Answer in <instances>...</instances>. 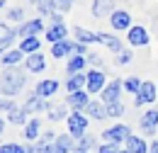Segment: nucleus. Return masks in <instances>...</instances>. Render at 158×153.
Returning <instances> with one entry per match:
<instances>
[{
  "instance_id": "1",
  "label": "nucleus",
  "mask_w": 158,
  "mask_h": 153,
  "mask_svg": "<svg viewBox=\"0 0 158 153\" xmlns=\"http://www.w3.org/2000/svg\"><path fill=\"white\" fill-rule=\"evenodd\" d=\"M24 83H27V76L22 73L20 68H5V73L0 78V93L2 95H17L22 88H24Z\"/></svg>"
},
{
  "instance_id": "2",
  "label": "nucleus",
  "mask_w": 158,
  "mask_h": 153,
  "mask_svg": "<svg viewBox=\"0 0 158 153\" xmlns=\"http://www.w3.org/2000/svg\"><path fill=\"white\" fill-rule=\"evenodd\" d=\"M158 97V85L156 83H151V80H143L141 83V90H139V95H136V107H141V105H151L153 100Z\"/></svg>"
},
{
  "instance_id": "3",
  "label": "nucleus",
  "mask_w": 158,
  "mask_h": 153,
  "mask_svg": "<svg viewBox=\"0 0 158 153\" xmlns=\"http://www.w3.org/2000/svg\"><path fill=\"white\" fill-rule=\"evenodd\" d=\"M85 129H88V119L83 117V112H73V114H68V134L71 136H83L85 134Z\"/></svg>"
},
{
  "instance_id": "4",
  "label": "nucleus",
  "mask_w": 158,
  "mask_h": 153,
  "mask_svg": "<svg viewBox=\"0 0 158 153\" xmlns=\"http://www.w3.org/2000/svg\"><path fill=\"white\" fill-rule=\"evenodd\" d=\"M105 141H110V143H122V141H127L131 131H129V126H124V124H117V126H112V129H107L105 131Z\"/></svg>"
},
{
  "instance_id": "5",
  "label": "nucleus",
  "mask_w": 158,
  "mask_h": 153,
  "mask_svg": "<svg viewBox=\"0 0 158 153\" xmlns=\"http://www.w3.org/2000/svg\"><path fill=\"white\" fill-rule=\"evenodd\" d=\"M88 76V83H85V90L88 93H102L105 90V73L102 71H90V73H85Z\"/></svg>"
},
{
  "instance_id": "6",
  "label": "nucleus",
  "mask_w": 158,
  "mask_h": 153,
  "mask_svg": "<svg viewBox=\"0 0 158 153\" xmlns=\"http://www.w3.org/2000/svg\"><path fill=\"white\" fill-rule=\"evenodd\" d=\"M139 124H141V129H143L146 136H153L156 134V126H158V110H148L146 114H141Z\"/></svg>"
},
{
  "instance_id": "7",
  "label": "nucleus",
  "mask_w": 158,
  "mask_h": 153,
  "mask_svg": "<svg viewBox=\"0 0 158 153\" xmlns=\"http://www.w3.org/2000/svg\"><path fill=\"white\" fill-rule=\"evenodd\" d=\"M110 22H112V27L114 29H131V15L127 12V10H114L112 15H110Z\"/></svg>"
},
{
  "instance_id": "8",
  "label": "nucleus",
  "mask_w": 158,
  "mask_h": 153,
  "mask_svg": "<svg viewBox=\"0 0 158 153\" xmlns=\"http://www.w3.org/2000/svg\"><path fill=\"white\" fill-rule=\"evenodd\" d=\"M119 95H122V83H119V80H112V83L105 85V90H102V102H105V105L119 102Z\"/></svg>"
},
{
  "instance_id": "9",
  "label": "nucleus",
  "mask_w": 158,
  "mask_h": 153,
  "mask_svg": "<svg viewBox=\"0 0 158 153\" xmlns=\"http://www.w3.org/2000/svg\"><path fill=\"white\" fill-rule=\"evenodd\" d=\"M41 29H44V19H29V22H24L20 27V37L22 39H27V37H37Z\"/></svg>"
},
{
  "instance_id": "10",
  "label": "nucleus",
  "mask_w": 158,
  "mask_h": 153,
  "mask_svg": "<svg viewBox=\"0 0 158 153\" xmlns=\"http://www.w3.org/2000/svg\"><path fill=\"white\" fill-rule=\"evenodd\" d=\"M127 39H129L131 46H146V44H148V32H146L143 27H131Z\"/></svg>"
},
{
  "instance_id": "11",
  "label": "nucleus",
  "mask_w": 158,
  "mask_h": 153,
  "mask_svg": "<svg viewBox=\"0 0 158 153\" xmlns=\"http://www.w3.org/2000/svg\"><path fill=\"white\" fill-rule=\"evenodd\" d=\"M24 66H27V71H29V73H41V71L46 68V61H44V56L37 51V54H29V56H27Z\"/></svg>"
},
{
  "instance_id": "12",
  "label": "nucleus",
  "mask_w": 158,
  "mask_h": 153,
  "mask_svg": "<svg viewBox=\"0 0 158 153\" xmlns=\"http://www.w3.org/2000/svg\"><path fill=\"white\" fill-rule=\"evenodd\" d=\"M68 105H71L76 112H83V110L90 105V100L85 95V90H78V93H71V95H68Z\"/></svg>"
},
{
  "instance_id": "13",
  "label": "nucleus",
  "mask_w": 158,
  "mask_h": 153,
  "mask_svg": "<svg viewBox=\"0 0 158 153\" xmlns=\"http://www.w3.org/2000/svg\"><path fill=\"white\" fill-rule=\"evenodd\" d=\"M73 41H68V39H63V41H56L54 46H51V56L56 58H63V56H73Z\"/></svg>"
},
{
  "instance_id": "14",
  "label": "nucleus",
  "mask_w": 158,
  "mask_h": 153,
  "mask_svg": "<svg viewBox=\"0 0 158 153\" xmlns=\"http://www.w3.org/2000/svg\"><path fill=\"white\" fill-rule=\"evenodd\" d=\"M59 90V80H41V83H37V88H34V93L41 97V100H46L49 95H54Z\"/></svg>"
},
{
  "instance_id": "15",
  "label": "nucleus",
  "mask_w": 158,
  "mask_h": 153,
  "mask_svg": "<svg viewBox=\"0 0 158 153\" xmlns=\"http://www.w3.org/2000/svg\"><path fill=\"white\" fill-rule=\"evenodd\" d=\"M68 34V29H66V24L61 22V24H51V27H46V39L51 41V44H56V41H63Z\"/></svg>"
},
{
  "instance_id": "16",
  "label": "nucleus",
  "mask_w": 158,
  "mask_h": 153,
  "mask_svg": "<svg viewBox=\"0 0 158 153\" xmlns=\"http://www.w3.org/2000/svg\"><path fill=\"white\" fill-rule=\"evenodd\" d=\"M124 151L129 153H148V146H146V141L141 139V136H129L127 141H124Z\"/></svg>"
},
{
  "instance_id": "17",
  "label": "nucleus",
  "mask_w": 158,
  "mask_h": 153,
  "mask_svg": "<svg viewBox=\"0 0 158 153\" xmlns=\"http://www.w3.org/2000/svg\"><path fill=\"white\" fill-rule=\"evenodd\" d=\"M114 12V2L112 0H95L93 2V15L95 17H105V15H112Z\"/></svg>"
},
{
  "instance_id": "18",
  "label": "nucleus",
  "mask_w": 158,
  "mask_h": 153,
  "mask_svg": "<svg viewBox=\"0 0 158 153\" xmlns=\"http://www.w3.org/2000/svg\"><path fill=\"white\" fill-rule=\"evenodd\" d=\"M98 41L100 44H105L110 51H114V54H119V51H124L122 49V41H119L117 37H112V34H107V32H100L98 34Z\"/></svg>"
},
{
  "instance_id": "19",
  "label": "nucleus",
  "mask_w": 158,
  "mask_h": 153,
  "mask_svg": "<svg viewBox=\"0 0 158 153\" xmlns=\"http://www.w3.org/2000/svg\"><path fill=\"white\" fill-rule=\"evenodd\" d=\"M85 83H88V76H83V73H73V76L66 80V90H68V93H78V90H83Z\"/></svg>"
},
{
  "instance_id": "20",
  "label": "nucleus",
  "mask_w": 158,
  "mask_h": 153,
  "mask_svg": "<svg viewBox=\"0 0 158 153\" xmlns=\"http://www.w3.org/2000/svg\"><path fill=\"white\" fill-rule=\"evenodd\" d=\"M44 107H49V105H44V100H41L37 93L29 95V97H27V102H24V112H27V114H32V112H41Z\"/></svg>"
},
{
  "instance_id": "21",
  "label": "nucleus",
  "mask_w": 158,
  "mask_h": 153,
  "mask_svg": "<svg viewBox=\"0 0 158 153\" xmlns=\"http://www.w3.org/2000/svg\"><path fill=\"white\" fill-rule=\"evenodd\" d=\"M85 63H88L85 56H71L68 63H66V71H68L71 76H73V73H83V71H85Z\"/></svg>"
},
{
  "instance_id": "22",
  "label": "nucleus",
  "mask_w": 158,
  "mask_h": 153,
  "mask_svg": "<svg viewBox=\"0 0 158 153\" xmlns=\"http://www.w3.org/2000/svg\"><path fill=\"white\" fill-rule=\"evenodd\" d=\"M85 112L93 117V119H105V117H107V105H102V102H90V105L85 107Z\"/></svg>"
},
{
  "instance_id": "23",
  "label": "nucleus",
  "mask_w": 158,
  "mask_h": 153,
  "mask_svg": "<svg viewBox=\"0 0 158 153\" xmlns=\"http://www.w3.org/2000/svg\"><path fill=\"white\" fill-rule=\"evenodd\" d=\"M39 37H27V39H22V44H20V51L22 54H37L39 51Z\"/></svg>"
},
{
  "instance_id": "24",
  "label": "nucleus",
  "mask_w": 158,
  "mask_h": 153,
  "mask_svg": "<svg viewBox=\"0 0 158 153\" xmlns=\"http://www.w3.org/2000/svg\"><path fill=\"white\" fill-rule=\"evenodd\" d=\"M20 61H22V51L20 49H12V51H5V54H2V66H5V68L17 66Z\"/></svg>"
},
{
  "instance_id": "25",
  "label": "nucleus",
  "mask_w": 158,
  "mask_h": 153,
  "mask_svg": "<svg viewBox=\"0 0 158 153\" xmlns=\"http://www.w3.org/2000/svg\"><path fill=\"white\" fill-rule=\"evenodd\" d=\"M73 34H76V39H78L80 44H93V41H98V34H93V32H88V29H83V27H76L73 29Z\"/></svg>"
},
{
  "instance_id": "26",
  "label": "nucleus",
  "mask_w": 158,
  "mask_h": 153,
  "mask_svg": "<svg viewBox=\"0 0 158 153\" xmlns=\"http://www.w3.org/2000/svg\"><path fill=\"white\" fill-rule=\"evenodd\" d=\"M39 131H41L39 119H29V122H27V126H24V136H27L29 141H34V139L39 136Z\"/></svg>"
},
{
  "instance_id": "27",
  "label": "nucleus",
  "mask_w": 158,
  "mask_h": 153,
  "mask_svg": "<svg viewBox=\"0 0 158 153\" xmlns=\"http://www.w3.org/2000/svg\"><path fill=\"white\" fill-rule=\"evenodd\" d=\"M10 114H7V119L12 122V124H24V117H27V112H24V107H12V110H7Z\"/></svg>"
},
{
  "instance_id": "28",
  "label": "nucleus",
  "mask_w": 158,
  "mask_h": 153,
  "mask_svg": "<svg viewBox=\"0 0 158 153\" xmlns=\"http://www.w3.org/2000/svg\"><path fill=\"white\" fill-rule=\"evenodd\" d=\"M46 112H49V119L59 122V119H63V114H66V107H63V105H49Z\"/></svg>"
},
{
  "instance_id": "29",
  "label": "nucleus",
  "mask_w": 158,
  "mask_h": 153,
  "mask_svg": "<svg viewBox=\"0 0 158 153\" xmlns=\"http://www.w3.org/2000/svg\"><path fill=\"white\" fill-rule=\"evenodd\" d=\"M90 146H93V136H90V134L78 136V141H76V151H83V153H85Z\"/></svg>"
},
{
  "instance_id": "30",
  "label": "nucleus",
  "mask_w": 158,
  "mask_h": 153,
  "mask_svg": "<svg viewBox=\"0 0 158 153\" xmlns=\"http://www.w3.org/2000/svg\"><path fill=\"white\" fill-rule=\"evenodd\" d=\"M56 146H61L66 153L73 151V141H71V134H63V136H56Z\"/></svg>"
},
{
  "instance_id": "31",
  "label": "nucleus",
  "mask_w": 158,
  "mask_h": 153,
  "mask_svg": "<svg viewBox=\"0 0 158 153\" xmlns=\"http://www.w3.org/2000/svg\"><path fill=\"white\" fill-rule=\"evenodd\" d=\"M124 114V105L122 102H110L107 105V117H122Z\"/></svg>"
},
{
  "instance_id": "32",
  "label": "nucleus",
  "mask_w": 158,
  "mask_h": 153,
  "mask_svg": "<svg viewBox=\"0 0 158 153\" xmlns=\"http://www.w3.org/2000/svg\"><path fill=\"white\" fill-rule=\"evenodd\" d=\"M12 37H15V32H12L10 27H5V24H0V44H5V46H7V44L12 41Z\"/></svg>"
},
{
  "instance_id": "33",
  "label": "nucleus",
  "mask_w": 158,
  "mask_h": 153,
  "mask_svg": "<svg viewBox=\"0 0 158 153\" xmlns=\"http://www.w3.org/2000/svg\"><path fill=\"white\" fill-rule=\"evenodd\" d=\"M37 7H39V12H41V15H49V17H51V15L56 12V10H54V2H51V0H41V2H37Z\"/></svg>"
},
{
  "instance_id": "34",
  "label": "nucleus",
  "mask_w": 158,
  "mask_h": 153,
  "mask_svg": "<svg viewBox=\"0 0 158 153\" xmlns=\"http://www.w3.org/2000/svg\"><path fill=\"white\" fill-rule=\"evenodd\" d=\"M124 90H129V93L139 95V90H141V80H139V78H129V80L124 83Z\"/></svg>"
},
{
  "instance_id": "35",
  "label": "nucleus",
  "mask_w": 158,
  "mask_h": 153,
  "mask_svg": "<svg viewBox=\"0 0 158 153\" xmlns=\"http://www.w3.org/2000/svg\"><path fill=\"white\" fill-rule=\"evenodd\" d=\"M51 2H54V10L56 12H68L71 5H73V0H51Z\"/></svg>"
},
{
  "instance_id": "36",
  "label": "nucleus",
  "mask_w": 158,
  "mask_h": 153,
  "mask_svg": "<svg viewBox=\"0 0 158 153\" xmlns=\"http://www.w3.org/2000/svg\"><path fill=\"white\" fill-rule=\"evenodd\" d=\"M7 17L12 19V22H20V19H24V10H22V7H12V10L7 12Z\"/></svg>"
},
{
  "instance_id": "37",
  "label": "nucleus",
  "mask_w": 158,
  "mask_h": 153,
  "mask_svg": "<svg viewBox=\"0 0 158 153\" xmlns=\"http://www.w3.org/2000/svg\"><path fill=\"white\" fill-rule=\"evenodd\" d=\"M22 146H17V143H2L0 146V153H20Z\"/></svg>"
},
{
  "instance_id": "38",
  "label": "nucleus",
  "mask_w": 158,
  "mask_h": 153,
  "mask_svg": "<svg viewBox=\"0 0 158 153\" xmlns=\"http://www.w3.org/2000/svg\"><path fill=\"white\" fill-rule=\"evenodd\" d=\"M100 153H119V143H110L107 141V143L100 146Z\"/></svg>"
},
{
  "instance_id": "39",
  "label": "nucleus",
  "mask_w": 158,
  "mask_h": 153,
  "mask_svg": "<svg viewBox=\"0 0 158 153\" xmlns=\"http://www.w3.org/2000/svg\"><path fill=\"white\" fill-rule=\"evenodd\" d=\"M129 61H131V51L124 49V51H119V54H117V63H119V66H124V63H129Z\"/></svg>"
},
{
  "instance_id": "40",
  "label": "nucleus",
  "mask_w": 158,
  "mask_h": 153,
  "mask_svg": "<svg viewBox=\"0 0 158 153\" xmlns=\"http://www.w3.org/2000/svg\"><path fill=\"white\" fill-rule=\"evenodd\" d=\"M12 107H15V105H12L10 100H2V97H0V110H12Z\"/></svg>"
},
{
  "instance_id": "41",
  "label": "nucleus",
  "mask_w": 158,
  "mask_h": 153,
  "mask_svg": "<svg viewBox=\"0 0 158 153\" xmlns=\"http://www.w3.org/2000/svg\"><path fill=\"white\" fill-rule=\"evenodd\" d=\"M88 61H90V63H95V66H98V63H100V56H98V54H90V56H88Z\"/></svg>"
},
{
  "instance_id": "42",
  "label": "nucleus",
  "mask_w": 158,
  "mask_h": 153,
  "mask_svg": "<svg viewBox=\"0 0 158 153\" xmlns=\"http://www.w3.org/2000/svg\"><path fill=\"white\" fill-rule=\"evenodd\" d=\"M148 153H158V141H153V143L148 146Z\"/></svg>"
},
{
  "instance_id": "43",
  "label": "nucleus",
  "mask_w": 158,
  "mask_h": 153,
  "mask_svg": "<svg viewBox=\"0 0 158 153\" xmlns=\"http://www.w3.org/2000/svg\"><path fill=\"white\" fill-rule=\"evenodd\" d=\"M20 153H37V148H29V146H24Z\"/></svg>"
},
{
  "instance_id": "44",
  "label": "nucleus",
  "mask_w": 158,
  "mask_h": 153,
  "mask_svg": "<svg viewBox=\"0 0 158 153\" xmlns=\"http://www.w3.org/2000/svg\"><path fill=\"white\" fill-rule=\"evenodd\" d=\"M2 129H5V122H2V117H0V134H2Z\"/></svg>"
},
{
  "instance_id": "45",
  "label": "nucleus",
  "mask_w": 158,
  "mask_h": 153,
  "mask_svg": "<svg viewBox=\"0 0 158 153\" xmlns=\"http://www.w3.org/2000/svg\"><path fill=\"white\" fill-rule=\"evenodd\" d=\"M0 54H5V44H0Z\"/></svg>"
},
{
  "instance_id": "46",
  "label": "nucleus",
  "mask_w": 158,
  "mask_h": 153,
  "mask_svg": "<svg viewBox=\"0 0 158 153\" xmlns=\"http://www.w3.org/2000/svg\"><path fill=\"white\" fill-rule=\"evenodd\" d=\"M2 5H5V0H0V7H2Z\"/></svg>"
},
{
  "instance_id": "47",
  "label": "nucleus",
  "mask_w": 158,
  "mask_h": 153,
  "mask_svg": "<svg viewBox=\"0 0 158 153\" xmlns=\"http://www.w3.org/2000/svg\"><path fill=\"white\" fill-rule=\"evenodd\" d=\"M32 2H34V5H37V2H41V0H32Z\"/></svg>"
},
{
  "instance_id": "48",
  "label": "nucleus",
  "mask_w": 158,
  "mask_h": 153,
  "mask_svg": "<svg viewBox=\"0 0 158 153\" xmlns=\"http://www.w3.org/2000/svg\"><path fill=\"white\" fill-rule=\"evenodd\" d=\"M119 153H129V151H119Z\"/></svg>"
},
{
  "instance_id": "49",
  "label": "nucleus",
  "mask_w": 158,
  "mask_h": 153,
  "mask_svg": "<svg viewBox=\"0 0 158 153\" xmlns=\"http://www.w3.org/2000/svg\"><path fill=\"white\" fill-rule=\"evenodd\" d=\"M76 153H83V151H76Z\"/></svg>"
}]
</instances>
